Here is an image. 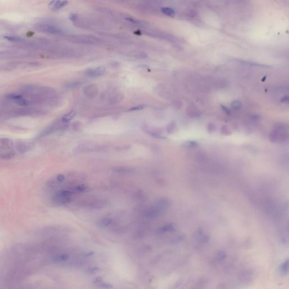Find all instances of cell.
Segmentation results:
<instances>
[{"label": "cell", "mask_w": 289, "mask_h": 289, "mask_svg": "<svg viewBox=\"0 0 289 289\" xmlns=\"http://www.w3.org/2000/svg\"><path fill=\"white\" fill-rule=\"evenodd\" d=\"M108 205V201L106 199H97L92 201L86 205L88 208L93 210H100L105 208Z\"/></svg>", "instance_id": "obj_12"}, {"label": "cell", "mask_w": 289, "mask_h": 289, "mask_svg": "<svg viewBox=\"0 0 289 289\" xmlns=\"http://www.w3.org/2000/svg\"><path fill=\"white\" fill-rule=\"evenodd\" d=\"M217 289H234L232 286H230L229 285H228L225 283H221L217 286Z\"/></svg>", "instance_id": "obj_34"}, {"label": "cell", "mask_w": 289, "mask_h": 289, "mask_svg": "<svg viewBox=\"0 0 289 289\" xmlns=\"http://www.w3.org/2000/svg\"><path fill=\"white\" fill-rule=\"evenodd\" d=\"M232 107L233 109L235 110H239L241 107V103L238 101H234L232 104Z\"/></svg>", "instance_id": "obj_32"}, {"label": "cell", "mask_w": 289, "mask_h": 289, "mask_svg": "<svg viewBox=\"0 0 289 289\" xmlns=\"http://www.w3.org/2000/svg\"><path fill=\"white\" fill-rule=\"evenodd\" d=\"M208 132L210 133H211L212 132H214L215 129V127H214V125L213 124H210L208 126Z\"/></svg>", "instance_id": "obj_35"}, {"label": "cell", "mask_w": 289, "mask_h": 289, "mask_svg": "<svg viewBox=\"0 0 289 289\" xmlns=\"http://www.w3.org/2000/svg\"><path fill=\"white\" fill-rule=\"evenodd\" d=\"M72 192L67 190H59L52 196V202L57 205H64L72 201Z\"/></svg>", "instance_id": "obj_3"}, {"label": "cell", "mask_w": 289, "mask_h": 289, "mask_svg": "<svg viewBox=\"0 0 289 289\" xmlns=\"http://www.w3.org/2000/svg\"><path fill=\"white\" fill-rule=\"evenodd\" d=\"M3 38H5L6 40L9 41L13 42H15V43L24 44V43L26 42V40H24L23 38L18 37V36H11V35H6V36H4Z\"/></svg>", "instance_id": "obj_19"}, {"label": "cell", "mask_w": 289, "mask_h": 289, "mask_svg": "<svg viewBox=\"0 0 289 289\" xmlns=\"http://www.w3.org/2000/svg\"><path fill=\"white\" fill-rule=\"evenodd\" d=\"M134 197L137 201H145L148 199L146 194L142 192H137L135 194Z\"/></svg>", "instance_id": "obj_27"}, {"label": "cell", "mask_w": 289, "mask_h": 289, "mask_svg": "<svg viewBox=\"0 0 289 289\" xmlns=\"http://www.w3.org/2000/svg\"><path fill=\"white\" fill-rule=\"evenodd\" d=\"M61 121H54L50 125H49L45 129H44L42 131H41L40 134L38 136V137L39 138H42L45 136H48L52 133H54L55 132L61 129V128L63 127V125L61 124Z\"/></svg>", "instance_id": "obj_9"}, {"label": "cell", "mask_w": 289, "mask_h": 289, "mask_svg": "<svg viewBox=\"0 0 289 289\" xmlns=\"http://www.w3.org/2000/svg\"><path fill=\"white\" fill-rule=\"evenodd\" d=\"M106 71V68L104 66H99L95 68L90 69L87 71L85 75L90 78H95L102 76Z\"/></svg>", "instance_id": "obj_13"}, {"label": "cell", "mask_w": 289, "mask_h": 289, "mask_svg": "<svg viewBox=\"0 0 289 289\" xmlns=\"http://www.w3.org/2000/svg\"><path fill=\"white\" fill-rule=\"evenodd\" d=\"M145 107V105H143V104H141V105H139V106H134V107H131V108H130V109H129V111H139V110H143Z\"/></svg>", "instance_id": "obj_30"}, {"label": "cell", "mask_w": 289, "mask_h": 289, "mask_svg": "<svg viewBox=\"0 0 289 289\" xmlns=\"http://www.w3.org/2000/svg\"><path fill=\"white\" fill-rule=\"evenodd\" d=\"M176 123L175 121H172L166 127V132L168 134L173 133L176 129Z\"/></svg>", "instance_id": "obj_26"}, {"label": "cell", "mask_w": 289, "mask_h": 289, "mask_svg": "<svg viewBox=\"0 0 289 289\" xmlns=\"http://www.w3.org/2000/svg\"><path fill=\"white\" fill-rule=\"evenodd\" d=\"M32 146L31 143L24 141H18L16 142L15 149L20 153H24L28 151Z\"/></svg>", "instance_id": "obj_15"}, {"label": "cell", "mask_w": 289, "mask_h": 289, "mask_svg": "<svg viewBox=\"0 0 289 289\" xmlns=\"http://www.w3.org/2000/svg\"><path fill=\"white\" fill-rule=\"evenodd\" d=\"M112 220L111 217H105L101 219L98 222V226L101 228H106L112 223Z\"/></svg>", "instance_id": "obj_21"}, {"label": "cell", "mask_w": 289, "mask_h": 289, "mask_svg": "<svg viewBox=\"0 0 289 289\" xmlns=\"http://www.w3.org/2000/svg\"><path fill=\"white\" fill-rule=\"evenodd\" d=\"M35 28L38 32L53 35H60L63 34L65 32L63 29L60 27L48 23H38L35 25Z\"/></svg>", "instance_id": "obj_5"}, {"label": "cell", "mask_w": 289, "mask_h": 289, "mask_svg": "<svg viewBox=\"0 0 289 289\" xmlns=\"http://www.w3.org/2000/svg\"><path fill=\"white\" fill-rule=\"evenodd\" d=\"M108 149V146L101 144H84L76 147L73 151L75 154H83L88 153L104 151Z\"/></svg>", "instance_id": "obj_4"}, {"label": "cell", "mask_w": 289, "mask_h": 289, "mask_svg": "<svg viewBox=\"0 0 289 289\" xmlns=\"http://www.w3.org/2000/svg\"><path fill=\"white\" fill-rule=\"evenodd\" d=\"M226 253L224 251H220L217 252L214 255V260L215 262H221L223 261L226 258Z\"/></svg>", "instance_id": "obj_23"}, {"label": "cell", "mask_w": 289, "mask_h": 289, "mask_svg": "<svg viewBox=\"0 0 289 289\" xmlns=\"http://www.w3.org/2000/svg\"><path fill=\"white\" fill-rule=\"evenodd\" d=\"M98 92L99 90L98 87L93 84L87 85L83 89V92L85 95L91 98L95 97L98 94Z\"/></svg>", "instance_id": "obj_14"}, {"label": "cell", "mask_w": 289, "mask_h": 289, "mask_svg": "<svg viewBox=\"0 0 289 289\" xmlns=\"http://www.w3.org/2000/svg\"><path fill=\"white\" fill-rule=\"evenodd\" d=\"M221 108H222V109L223 110V111H224V112H225L226 114H228V115H230V114H231V111L229 110V109H228L226 107H225L224 106H221Z\"/></svg>", "instance_id": "obj_36"}, {"label": "cell", "mask_w": 289, "mask_h": 289, "mask_svg": "<svg viewBox=\"0 0 289 289\" xmlns=\"http://www.w3.org/2000/svg\"><path fill=\"white\" fill-rule=\"evenodd\" d=\"M142 129L144 132L150 135V136L158 139H166V137L162 134L157 130H154L151 128L149 126L146 124H143L142 125Z\"/></svg>", "instance_id": "obj_11"}, {"label": "cell", "mask_w": 289, "mask_h": 289, "mask_svg": "<svg viewBox=\"0 0 289 289\" xmlns=\"http://www.w3.org/2000/svg\"><path fill=\"white\" fill-rule=\"evenodd\" d=\"M7 100L13 102L20 107H27L31 103L28 99L22 94L17 93H10L6 95Z\"/></svg>", "instance_id": "obj_8"}, {"label": "cell", "mask_w": 289, "mask_h": 289, "mask_svg": "<svg viewBox=\"0 0 289 289\" xmlns=\"http://www.w3.org/2000/svg\"><path fill=\"white\" fill-rule=\"evenodd\" d=\"M16 154L15 146L12 140L7 138L0 139V159L9 160Z\"/></svg>", "instance_id": "obj_2"}, {"label": "cell", "mask_w": 289, "mask_h": 289, "mask_svg": "<svg viewBox=\"0 0 289 289\" xmlns=\"http://www.w3.org/2000/svg\"><path fill=\"white\" fill-rule=\"evenodd\" d=\"M183 145L185 148L194 149V148H197L199 145L196 142H195V141H188V142H185L183 144Z\"/></svg>", "instance_id": "obj_28"}, {"label": "cell", "mask_w": 289, "mask_h": 289, "mask_svg": "<svg viewBox=\"0 0 289 289\" xmlns=\"http://www.w3.org/2000/svg\"><path fill=\"white\" fill-rule=\"evenodd\" d=\"M175 231V228L173 224H166L162 226L158 229V232L159 233H166V232H171Z\"/></svg>", "instance_id": "obj_20"}, {"label": "cell", "mask_w": 289, "mask_h": 289, "mask_svg": "<svg viewBox=\"0 0 289 289\" xmlns=\"http://www.w3.org/2000/svg\"><path fill=\"white\" fill-rule=\"evenodd\" d=\"M80 85L81 83L80 81H72L71 83H67L65 84V86L66 88H68V89H72L79 86Z\"/></svg>", "instance_id": "obj_29"}, {"label": "cell", "mask_w": 289, "mask_h": 289, "mask_svg": "<svg viewBox=\"0 0 289 289\" xmlns=\"http://www.w3.org/2000/svg\"><path fill=\"white\" fill-rule=\"evenodd\" d=\"M72 40L75 43L79 44H94L98 41V38L94 37L93 36H88V35H78L72 36Z\"/></svg>", "instance_id": "obj_10"}, {"label": "cell", "mask_w": 289, "mask_h": 289, "mask_svg": "<svg viewBox=\"0 0 289 289\" xmlns=\"http://www.w3.org/2000/svg\"><path fill=\"white\" fill-rule=\"evenodd\" d=\"M221 133H222L223 134L225 135V136H228V135H230L231 134V131L229 130V129L225 125H223L222 127L221 130Z\"/></svg>", "instance_id": "obj_33"}, {"label": "cell", "mask_w": 289, "mask_h": 289, "mask_svg": "<svg viewBox=\"0 0 289 289\" xmlns=\"http://www.w3.org/2000/svg\"><path fill=\"white\" fill-rule=\"evenodd\" d=\"M171 206V202L169 199L165 198H160L146 210L144 216L148 219L158 217L166 213Z\"/></svg>", "instance_id": "obj_1"}, {"label": "cell", "mask_w": 289, "mask_h": 289, "mask_svg": "<svg viewBox=\"0 0 289 289\" xmlns=\"http://www.w3.org/2000/svg\"><path fill=\"white\" fill-rule=\"evenodd\" d=\"M279 272L280 274L282 276L286 275L289 272V260L287 259L283 261L280 265L279 268Z\"/></svg>", "instance_id": "obj_18"}, {"label": "cell", "mask_w": 289, "mask_h": 289, "mask_svg": "<svg viewBox=\"0 0 289 289\" xmlns=\"http://www.w3.org/2000/svg\"><path fill=\"white\" fill-rule=\"evenodd\" d=\"M288 130L285 125L279 124L274 131L270 132L269 139L272 142H283L288 139Z\"/></svg>", "instance_id": "obj_6"}, {"label": "cell", "mask_w": 289, "mask_h": 289, "mask_svg": "<svg viewBox=\"0 0 289 289\" xmlns=\"http://www.w3.org/2000/svg\"><path fill=\"white\" fill-rule=\"evenodd\" d=\"M113 172L121 174H132L135 172L134 168L126 166H118L114 167L111 169Z\"/></svg>", "instance_id": "obj_17"}, {"label": "cell", "mask_w": 289, "mask_h": 289, "mask_svg": "<svg viewBox=\"0 0 289 289\" xmlns=\"http://www.w3.org/2000/svg\"><path fill=\"white\" fill-rule=\"evenodd\" d=\"M76 111L74 110H72L71 111L65 115L61 119V121L63 123H67L71 120L75 118L76 116Z\"/></svg>", "instance_id": "obj_22"}, {"label": "cell", "mask_w": 289, "mask_h": 289, "mask_svg": "<svg viewBox=\"0 0 289 289\" xmlns=\"http://www.w3.org/2000/svg\"><path fill=\"white\" fill-rule=\"evenodd\" d=\"M256 277V273L252 269H246L240 272L238 280L242 285L246 286L250 284Z\"/></svg>", "instance_id": "obj_7"}, {"label": "cell", "mask_w": 289, "mask_h": 289, "mask_svg": "<svg viewBox=\"0 0 289 289\" xmlns=\"http://www.w3.org/2000/svg\"><path fill=\"white\" fill-rule=\"evenodd\" d=\"M161 11L164 14L169 16V17H173L175 15V12L174 10L172 8H168V7L162 8L161 9Z\"/></svg>", "instance_id": "obj_25"}, {"label": "cell", "mask_w": 289, "mask_h": 289, "mask_svg": "<svg viewBox=\"0 0 289 289\" xmlns=\"http://www.w3.org/2000/svg\"><path fill=\"white\" fill-rule=\"evenodd\" d=\"M88 188L89 187L86 184H80L75 187L74 191L75 193H85L88 191Z\"/></svg>", "instance_id": "obj_24"}, {"label": "cell", "mask_w": 289, "mask_h": 289, "mask_svg": "<svg viewBox=\"0 0 289 289\" xmlns=\"http://www.w3.org/2000/svg\"><path fill=\"white\" fill-rule=\"evenodd\" d=\"M68 3V2L67 1H52L49 3L48 6L49 9L56 11L64 8L67 5Z\"/></svg>", "instance_id": "obj_16"}, {"label": "cell", "mask_w": 289, "mask_h": 289, "mask_svg": "<svg viewBox=\"0 0 289 289\" xmlns=\"http://www.w3.org/2000/svg\"><path fill=\"white\" fill-rule=\"evenodd\" d=\"M133 56H135L137 58H147L148 56L146 55V53H144L143 52H136V53H133Z\"/></svg>", "instance_id": "obj_31"}]
</instances>
